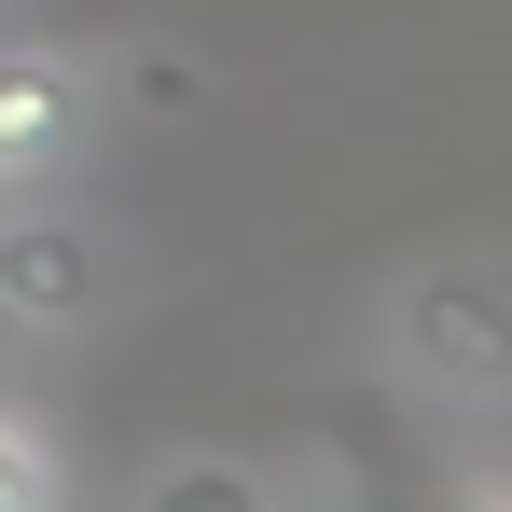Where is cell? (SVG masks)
Masks as SVG:
<instances>
[{
	"mask_svg": "<svg viewBox=\"0 0 512 512\" xmlns=\"http://www.w3.org/2000/svg\"><path fill=\"white\" fill-rule=\"evenodd\" d=\"M0 512H56V443L0 402Z\"/></svg>",
	"mask_w": 512,
	"mask_h": 512,
	"instance_id": "cell-6",
	"label": "cell"
},
{
	"mask_svg": "<svg viewBox=\"0 0 512 512\" xmlns=\"http://www.w3.org/2000/svg\"><path fill=\"white\" fill-rule=\"evenodd\" d=\"M346 512H499V499H471V485H443L429 457H374V485H360Z\"/></svg>",
	"mask_w": 512,
	"mask_h": 512,
	"instance_id": "cell-5",
	"label": "cell"
},
{
	"mask_svg": "<svg viewBox=\"0 0 512 512\" xmlns=\"http://www.w3.org/2000/svg\"><path fill=\"white\" fill-rule=\"evenodd\" d=\"M139 512H277V485H263L250 457H167L139 485Z\"/></svg>",
	"mask_w": 512,
	"mask_h": 512,
	"instance_id": "cell-4",
	"label": "cell"
},
{
	"mask_svg": "<svg viewBox=\"0 0 512 512\" xmlns=\"http://www.w3.org/2000/svg\"><path fill=\"white\" fill-rule=\"evenodd\" d=\"M402 360H416L443 402L512 388V291H485V277H429L416 305H402Z\"/></svg>",
	"mask_w": 512,
	"mask_h": 512,
	"instance_id": "cell-1",
	"label": "cell"
},
{
	"mask_svg": "<svg viewBox=\"0 0 512 512\" xmlns=\"http://www.w3.org/2000/svg\"><path fill=\"white\" fill-rule=\"evenodd\" d=\"M70 125H84V84L56 56H0V180H42L70 153Z\"/></svg>",
	"mask_w": 512,
	"mask_h": 512,
	"instance_id": "cell-3",
	"label": "cell"
},
{
	"mask_svg": "<svg viewBox=\"0 0 512 512\" xmlns=\"http://www.w3.org/2000/svg\"><path fill=\"white\" fill-rule=\"evenodd\" d=\"M0 305L42 319V333L97 319V236L70 208H0Z\"/></svg>",
	"mask_w": 512,
	"mask_h": 512,
	"instance_id": "cell-2",
	"label": "cell"
}]
</instances>
